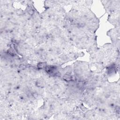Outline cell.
Here are the masks:
<instances>
[{"mask_svg":"<svg viewBox=\"0 0 120 120\" xmlns=\"http://www.w3.org/2000/svg\"><path fill=\"white\" fill-rule=\"evenodd\" d=\"M107 35L109 36L112 41V44L119 49L120 47V27H115L107 32Z\"/></svg>","mask_w":120,"mask_h":120,"instance_id":"obj_3","label":"cell"},{"mask_svg":"<svg viewBox=\"0 0 120 120\" xmlns=\"http://www.w3.org/2000/svg\"><path fill=\"white\" fill-rule=\"evenodd\" d=\"M107 21L114 27H120V10L109 14Z\"/></svg>","mask_w":120,"mask_h":120,"instance_id":"obj_6","label":"cell"},{"mask_svg":"<svg viewBox=\"0 0 120 120\" xmlns=\"http://www.w3.org/2000/svg\"><path fill=\"white\" fill-rule=\"evenodd\" d=\"M72 0H46L44 1L45 9L53 7H63L71 5Z\"/></svg>","mask_w":120,"mask_h":120,"instance_id":"obj_5","label":"cell"},{"mask_svg":"<svg viewBox=\"0 0 120 120\" xmlns=\"http://www.w3.org/2000/svg\"><path fill=\"white\" fill-rule=\"evenodd\" d=\"M93 3L92 0H72V8L78 9L83 10L90 9Z\"/></svg>","mask_w":120,"mask_h":120,"instance_id":"obj_4","label":"cell"},{"mask_svg":"<svg viewBox=\"0 0 120 120\" xmlns=\"http://www.w3.org/2000/svg\"><path fill=\"white\" fill-rule=\"evenodd\" d=\"M101 2L106 11V13H111L116 10H120V0H101Z\"/></svg>","mask_w":120,"mask_h":120,"instance_id":"obj_2","label":"cell"},{"mask_svg":"<svg viewBox=\"0 0 120 120\" xmlns=\"http://www.w3.org/2000/svg\"><path fill=\"white\" fill-rule=\"evenodd\" d=\"M72 67L74 76L76 81H87L92 73L88 62L76 61L73 63Z\"/></svg>","mask_w":120,"mask_h":120,"instance_id":"obj_1","label":"cell"}]
</instances>
